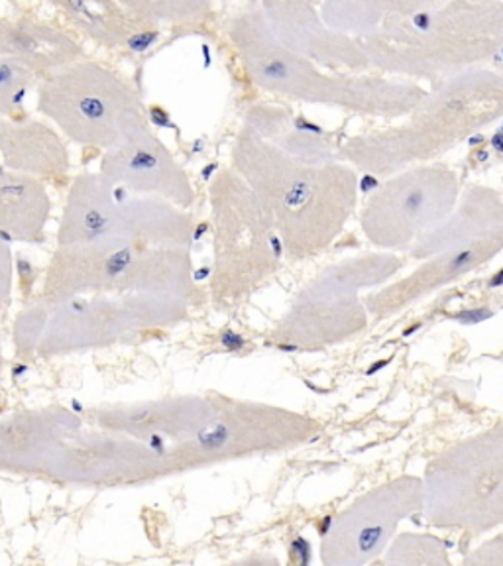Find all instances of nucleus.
I'll return each instance as SVG.
<instances>
[{
	"label": "nucleus",
	"mask_w": 503,
	"mask_h": 566,
	"mask_svg": "<svg viewBox=\"0 0 503 566\" xmlns=\"http://www.w3.org/2000/svg\"><path fill=\"white\" fill-rule=\"evenodd\" d=\"M413 24H416L417 30L427 32L429 27H431V14H427V12H419V14L413 17Z\"/></svg>",
	"instance_id": "393cba45"
},
{
	"label": "nucleus",
	"mask_w": 503,
	"mask_h": 566,
	"mask_svg": "<svg viewBox=\"0 0 503 566\" xmlns=\"http://www.w3.org/2000/svg\"><path fill=\"white\" fill-rule=\"evenodd\" d=\"M492 148H494L495 151H500V154H503V133L500 130V133H495L494 136H492Z\"/></svg>",
	"instance_id": "c85d7f7f"
},
{
	"label": "nucleus",
	"mask_w": 503,
	"mask_h": 566,
	"mask_svg": "<svg viewBox=\"0 0 503 566\" xmlns=\"http://www.w3.org/2000/svg\"><path fill=\"white\" fill-rule=\"evenodd\" d=\"M159 113H156V108L151 111V118H154V123L156 124H169L168 116L161 113V108H158Z\"/></svg>",
	"instance_id": "c756f323"
},
{
	"label": "nucleus",
	"mask_w": 503,
	"mask_h": 566,
	"mask_svg": "<svg viewBox=\"0 0 503 566\" xmlns=\"http://www.w3.org/2000/svg\"><path fill=\"white\" fill-rule=\"evenodd\" d=\"M478 159H480V161H486V159H488V151L486 150L480 151V154H478Z\"/></svg>",
	"instance_id": "72a5a7b5"
},
{
	"label": "nucleus",
	"mask_w": 503,
	"mask_h": 566,
	"mask_svg": "<svg viewBox=\"0 0 503 566\" xmlns=\"http://www.w3.org/2000/svg\"><path fill=\"white\" fill-rule=\"evenodd\" d=\"M38 111L65 138L105 151L148 124L130 81L101 63L83 60L38 81Z\"/></svg>",
	"instance_id": "7ed1b4c3"
},
{
	"label": "nucleus",
	"mask_w": 503,
	"mask_h": 566,
	"mask_svg": "<svg viewBox=\"0 0 503 566\" xmlns=\"http://www.w3.org/2000/svg\"><path fill=\"white\" fill-rule=\"evenodd\" d=\"M313 423L307 417L277 407L240 403L214 398V409L203 427L166 452L169 474L207 469L229 460L282 452L310 441Z\"/></svg>",
	"instance_id": "20e7f679"
},
{
	"label": "nucleus",
	"mask_w": 503,
	"mask_h": 566,
	"mask_svg": "<svg viewBox=\"0 0 503 566\" xmlns=\"http://www.w3.org/2000/svg\"><path fill=\"white\" fill-rule=\"evenodd\" d=\"M462 566H503V531L470 551Z\"/></svg>",
	"instance_id": "a211bd4d"
},
{
	"label": "nucleus",
	"mask_w": 503,
	"mask_h": 566,
	"mask_svg": "<svg viewBox=\"0 0 503 566\" xmlns=\"http://www.w3.org/2000/svg\"><path fill=\"white\" fill-rule=\"evenodd\" d=\"M118 211L115 186L101 174H81L71 181L63 205L57 247L118 239Z\"/></svg>",
	"instance_id": "9d476101"
},
{
	"label": "nucleus",
	"mask_w": 503,
	"mask_h": 566,
	"mask_svg": "<svg viewBox=\"0 0 503 566\" xmlns=\"http://www.w3.org/2000/svg\"><path fill=\"white\" fill-rule=\"evenodd\" d=\"M222 345L230 348V350H239V348L244 346V338L237 335L234 331H224V333H222Z\"/></svg>",
	"instance_id": "b1692460"
},
{
	"label": "nucleus",
	"mask_w": 503,
	"mask_h": 566,
	"mask_svg": "<svg viewBox=\"0 0 503 566\" xmlns=\"http://www.w3.org/2000/svg\"><path fill=\"white\" fill-rule=\"evenodd\" d=\"M260 73H262V77H265V80L283 81L290 77V67L282 60H270V62H265L262 65Z\"/></svg>",
	"instance_id": "412c9836"
},
{
	"label": "nucleus",
	"mask_w": 503,
	"mask_h": 566,
	"mask_svg": "<svg viewBox=\"0 0 503 566\" xmlns=\"http://www.w3.org/2000/svg\"><path fill=\"white\" fill-rule=\"evenodd\" d=\"M503 285V268L497 272V274L490 280V287H502Z\"/></svg>",
	"instance_id": "7c9ffc66"
},
{
	"label": "nucleus",
	"mask_w": 503,
	"mask_h": 566,
	"mask_svg": "<svg viewBox=\"0 0 503 566\" xmlns=\"http://www.w3.org/2000/svg\"><path fill=\"white\" fill-rule=\"evenodd\" d=\"M142 244L105 239L87 244L57 247L45 272L44 305L93 295H124L126 275Z\"/></svg>",
	"instance_id": "0eeeda50"
},
{
	"label": "nucleus",
	"mask_w": 503,
	"mask_h": 566,
	"mask_svg": "<svg viewBox=\"0 0 503 566\" xmlns=\"http://www.w3.org/2000/svg\"><path fill=\"white\" fill-rule=\"evenodd\" d=\"M502 133H503V126H502Z\"/></svg>",
	"instance_id": "c9c22d12"
},
{
	"label": "nucleus",
	"mask_w": 503,
	"mask_h": 566,
	"mask_svg": "<svg viewBox=\"0 0 503 566\" xmlns=\"http://www.w3.org/2000/svg\"><path fill=\"white\" fill-rule=\"evenodd\" d=\"M425 205V193L423 189H411L409 193L404 197V201H401V209L406 212H413L419 211L421 207Z\"/></svg>",
	"instance_id": "5701e85b"
},
{
	"label": "nucleus",
	"mask_w": 503,
	"mask_h": 566,
	"mask_svg": "<svg viewBox=\"0 0 503 566\" xmlns=\"http://www.w3.org/2000/svg\"><path fill=\"white\" fill-rule=\"evenodd\" d=\"M423 510V480L399 476L358 495L321 539L323 566H366L381 557L399 523Z\"/></svg>",
	"instance_id": "423d86ee"
},
{
	"label": "nucleus",
	"mask_w": 503,
	"mask_h": 566,
	"mask_svg": "<svg viewBox=\"0 0 503 566\" xmlns=\"http://www.w3.org/2000/svg\"><path fill=\"white\" fill-rule=\"evenodd\" d=\"M0 470L75 486H133L164 476L148 444L85 429L63 407L28 409L0 419Z\"/></svg>",
	"instance_id": "f257e3e1"
},
{
	"label": "nucleus",
	"mask_w": 503,
	"mask_h": 566,
	"mask_svg": "<svg viewBox=\"0 0 503 566\" xmlns=\"http://www.w3.org/2000/svg\"><path fill=\"white\" fill-rule=\"evenodd\" d=\"M222 566H282L280 558L272 555V553H252L248 557L239 558L234 563Z\"/></svg>",
	"instance_id": "aec40b11"
},
{
	"label": "nucleus",
	"mask_w": 503,
	"mask_h": 566,
	"mask_svg": "<svg viewBox=\"0 0 503 566\" xmlns=\"http://www.w3.org/2000/svg\"><path fill=\"white\" fill-rule=\"evenodd\" d=\"M98 174L118 189H130L142 197H164L181 207L191 203L189 179L151 133L150 124L136 128L116 148L105 151Z\"/></svg>",
	"instance_id": "6e6552de"
},
{
	"label": "nucleus",
	"mask_w": 503,
	"mask_h": 566,
	"mask_svg": "<svg viewBox=\"0 0 503 566\" xmlns=\"http://www.w3.org/2000/svg\"><path fill=\"white\" fill-rule=\"evenodd\" d=\"M376 187H378L376 177L366 174V176L363 177V181H360V189H363L364 193H368V191H374Z\"/></svg>",
	"instance_id": "a878e982"
},
{
	"label": "nucleus",
	"mask_w": 503,
	"mask_h": 566,
	"mask_svg": "<svg viewBox=\"0 0 503 566\" xmlns=\"http://www.w3.org/2000/svg\"><path fill=\"white\" fill-rule=\"evenodd\" d=\"M295 126L300 128V130H310V133L321 134L323 133V128L321 126H317V124L307 123V120H303V118H300L297 123H295Z\"/></svg>",
	"instance_id": "cd10ccee"
},
{
	"label": "nucleus",
	"mask_w": 503,
	"mask_h": 566,
	"mask_svg": "<svg viewBox=\"0 0 503 566\" xmlns=\"http://www.w3.org/2000/svg\"><path fill=\"white\" fill-rule=\"evenodd\" d=\"M2 368H4V356H2V343H0V374H2Z\"/></svg>",
	"instance_id": "473e14b6"
},
{
	"label": "nucleus",
	"mask_w": 503,
	"mask_h": 566,
	"mask_svg": "<svg viewBox=\"0 0 503 566\" xmlns=\"http://www.w3.org/2000/svg\"><path fill=\"white\" fill-rule=\"evenodd\" d=\"M268 242H270V248H272V252H274L275 258L282 256L283 248H282V240H280V237H275V234H270L268 237Z\"/></svg>",
	"instance_id": "bb28decb"
},
{
	"label": "nucleus",
	"mask_w": 503,
	"mask_h": 566,
	"mask_svg": "<svg viewBox=\"0 0 503 566\" xmlns=\"http://www.w3.org/2000/svg\"><path fill=\"white\" fill-rule=\"evenodd\" d=\"M421 480L434 530L484 535L503 525V423L437 454Z\"/></svg>",
	"instance_id": "f03ea898"
},
{
	"label": "nucleus",
	"mask_w": 503,
	"mask_h": 566,
	"mask_svg": "<svg viewBox=\"0 0 503 566\" xmlns=\"http://www.w3.org/2000/svg\"><path fill=\"white\" fill-rule=\"evenodd\" d=\"M381 566H454L447 543L431 533H398Z\"/></svg>",
	"instance_id": "dca6fc26"
},
{
	"label": "nucleus",
	"mask_w": 503,
	"mask_h": 566,
	"mask_svg": "<svg viewBox=\"0 0 503 566\" xmlns=\"http://www.w3.org/2000/svg\"><path fill=\"white\" fill-rule=\"evenodd\" d=\"M184 311L179 300L148 295H93L45 305L44 333L34 354L60 356L133 345L144 333L174 325Z\"/></svg>",
	"instance_id": "39448f33"
},
{
	"label": "nucleus",
	"mask_w": 503,
	"mask_h": 566,
	"mask_svg": "<svg viewBox=\"0 0 503 566\" xmlns=\"http://www.w3.org/2000/svg\"><path fill=\"white\" fill-rule=\"evenodd\" d=\"M52 199L38 177L0 169V237L42 242Z\"/></svg>",
	"instance_id": "ddd939ff"
},
{
	"label": "nucleus",
	"mask_w": 503,
	"mask_h": 566,
	"mask_svg": "<svg viewBox=\"0 0 503 566\" xmlns=\"http://www.w3.org/2000/svg\"><path fill=\"white\" fill-rule=\"evenodd\" d=\"M38 75L14 57L0 55V116L12 118L28 91L38 83Z\"/></svg>",
	"instance_id": "f3484780"
},
{
	"label": "nucleus",
	"mask_w": 503,
	"mask_h": 566,
	"mask_svg": "<svg viewBox=\"0 0 503 566\" xmlns=\"http://www.w3.org/2000/svg\"><path fill=\"white\" fill-rule=\"evenodd\" d=\"M75 27L106 48H123L142 53L158 42L159 30L154 22L134 12L126 2H63Z\"/></svg>",
	"instance_id": "f8f14e48"
},
{
	"label": "nucleus",
	"mask_w": 503,
	"mask_h": 566,
	"mask_svg": "<svg viewBox=\"0 0 503 566\" xmlns=\"http://www.w3.org/2000/svg\"><path fill=\"white\" fill-rule=\"evenodd\" d=\"M482 142H484V136H482V134H480V136H472V138H470V144H472V146H478V144H482Z\"/></svg>",
	"instance_id": "2f4dec72"
},
{
	"label": "nucleus",
	"mask_w": 503,
	"mask_h": 566,
	"mask_svg": "<svg viewBox=\"0 0 503 566\" xmlns=\"http://www.w3.org/2000/svg\"><path fill=\"white\" fill-rule=\"evenodd\" d=\"M118 239L130 240L142 247L186 248L187 240L191 237L187 217L171 205L158 201L156 197H118Z\"/></svg>",
	"instance_id": "4468645a"
},
{
	"label": "nucleus",
	"mask_w": 503,
	"mask_h": 566,
	"mask_svg": "<svg viewBox=\"0 0 503 566\" xmlns=\"http://www.w3.org/2000/svg\"><path fill=\"white\" fill-rule=\"evenodd\" d=\"M81 55V45L57 28L32 20L10 22L4 57H14L24 63L40 80L48 73L80 62Z\"/></svg>",
	"instance_id": "2eb2a0df"
},
{
	"label": "nucleus",
	"mask_w": 503,
	"mask_h": 566,
	"mask_svg": "<svg viewBox=\"0 0 503 566\" xmlns=\"http://www.w3.org/2000/svg\"><path fill=\"white\" fill-rule=\"evenodd\" d=\"M212 409L214 398L184 396L136 406L101 407L93 419L106 433L144 442L166 460L171 447L189 441L203 427Z\"/></svg>",
	"instance_id": "1a4fd4ad"
},
{
	"label": "nucleus",
	"mask_w": 503,
	"mask_h": 566,
	"mask_svg": "<svg viewBox=\"0 0 503 566\" xmlns=\"http://www.w3.org/2000/svg\"><path fill=\"white\" fill-rule=\"evenodd\" d=\"M492 315H494V311L484 310V307H482V310L462 311V313L457 315V318H459L462 325H478V323L486 321V318L492 317Z\"/></svg>",
	"instance_id": "4be33fe9"
},
{
	"label": "nucleus",
	"mask_w": 503,
	"mask_h": 566,
	"mask_svg": "<svg viewBox=\"0 0 503 566\" xmlns=\"http://www.w3.org/2000/svg\"><path fill=\"white\" fill-rule=\"evenodd\" d=\"M0 156L14 174L60 177L70 169V154L62 136L44 123L0 116Z\"/></svg>",
	"instance_id": "9b49d317"
},
{
	"label": "nucleus",
	"mask_w": 503,
	"mask_h": 566,
	"mask_svg": "<svg viewBox=\"0 0 503 566\" xmlns=\"http://www.w3.org/2000/svg\"><path fill=\"white\" fill-rule=\"evenodd\" d=\"M12 292V252L7 240L0 237V311L7 307Z\"/></svg>",
	"instance_id": "6ab92c4d"
},
{
	"label": "nucleus",
	"mask_w": 503,
	"mask_h": 566,
	"mask_svg": "<svg viewBox=\"0 0 503 566\" xmlns=\"http://www.w3.org/2000/svg\"><path fill=\"white\" fill-rule=\"evenodd\" d=\"M502 57H503V48H502Z\"/></svg>",
	"instance_id": "f704fd0d"
}]
</instances>
